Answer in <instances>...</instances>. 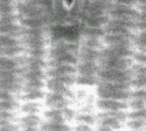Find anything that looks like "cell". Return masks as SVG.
Returning a JSON list of instances; mask_svg holds the SVG:
<instances>
[{
	"label": "cell",
	"instance_id": "25",
	"mask_svg": "<svg viewBox=\"0 0 146 131\" xmlns=\"http://www.w3.org/2000/svg\"><path fill=\"white\" fill-rule=\"evenodd\" d=\"M21 26L19 24H0V35L19 39Z\"/></svg>",
	"mask_w": 146,
	"mask_h": 131
},
{
	"label": "cell",
	"instance_id": "38",
	"mask_svg": "<svg viewBox=\"0 0 146 131\" xmlns=\"http://www.w3.org/2000/svg\"><path fill=\"white\" fill-rule=\"evenodd\" d=\"M16 13L15 1H0V16Z\"/></svg>",
	"mask_w": 146,
	"mask_h": 131
},
{
	"label": "cell",
	"instance_id": "53",
	"mask_svg": "<svg viewBox=\"0 0 146 131\" xmlns=\"http://www.w3.org/2000/svg\"><path fill=\"white\" fill-rule=\"evenodd\" d=\"M17 101V95L0 90V101Z\"/></svg>",
	"mask_w": 146,
	"mask_h": 131
},
{
	"label": "cell",
	"instance_id": "1",
	"mask_svg": "<svg viewBox=\"0 0 146 131\" xmlns=\"http://www.w3.org/2000/svg\"><path fill=\"white\" fill-rule=\"evenodd\" d=\"M83 2H53L52 25H80L83 20Z\"/></svg>",
	"mask_w": 146,
	"mask_h": 131
},
{
	"label": "cell",
	"instance_id": "32",
	"mask_svg": "<svg viewBox=\"0 0 146 131\" xmlns=\"http://www.w3.org/2000/svg\"><path fill=\"white\" fill-rule=\"evenodd\" d=\"M80 45L84 46L89 49H96V50H102L104 48V44L102 42V39L99 38H80Z\"/></svg>",
	"mask_w": 146,
	"mask_h": 131
},
{
	"label": "cell",
	"instance_id": "13",
	"mask_svg": "<svg viewBox=\"0 0 146 131\" xmlns=\"http://www.w3.org/2000/svg\"><path fill=\"white\" fill-rule=\"evenodd\" d=\"M102 42L104 47H129L133 49L132 37L124 35L105 34L102 38Z\"/></svg>",
	"mask_w": 146,
	"mask_h": 131
},
{
	"label": "cell",
	"instance_id": "17",
	"mask_svg": "<svg viewBox=\"0 0 146 131\" xmlns=\"http://www.w3.org/2000/svg\"><path fill=\"white\" fill-rule=\"evenodd\" d=\"M97 107L102 112L108 111H125L127 109V101H111V100H102L98 99L96 102Z\"/></svg>",
	"mask_w": 146,
	"mask_h": 131
},
{
	"label": "cell",
	"instance_id": "22",
	"mask_svg": "<svg viewBox=\"0 0 146 131\" xmlns=\"http://www.w3.org/2000/svg\"><path fill=\"white\" fill-rule=\"evenodd\" d=\"M109 20L110 18L108 15L90 17V18H85L80 25L87 27H92V28H104L107 25Z\"/></svg>",
	"mask_w": 146,
	"mask_h": 131
},
{
	"label": "cell",
	"instance_id": "57",
	"mask_svg": "<svg viewBox=\"0 0 146 131\" xmlns=\"http://www.w3.org/2000/svg\"><path fill=\"white\" fill-rule=\"evenodd\" d=\"M20 131H39L38 128H32V129H24Z\"/></svg>",
	"mask_w": 146,
	"mask_h": 131
},
{
	"label": "cell",
	"instance_id": "8",
	"mask_svg": "<svg viewBox=\"0 0 146 131\" xmlns=\"http://www.w3.org/2000/svg\"><path fill=\"white\" fill-rule=\"evenodd\" d=\"M44 117L49 123L67 124V123L74 119L75 112L69 107L62 109H48L44 113Z\"/></svg>",
	"mask_w": 146,
	"mask_h": 131
},
{
	"label": "cell",
	"instance_id": "10",
	"mask_svg": "<svg viewBox=\"0 0 146 131\" xmlns=\"http://www.w3.org/2000/svg\"><path fill=\"white\" fill-rule=\"evenodd\" d=\"M18 67L21 70V72L27 71H36L42 70L45 71L47 69V61L34 58L27 55H22L15 59Z\"/></svg>",
	"mask_w": 146,
	"mask_h": 131
},
{
	"label": "cell",
	"instance_id": "18",
	"mask_svg": "<svg viewBox=\"0 0 146 131\" xmlns=\"http://www.w3.org/2000/svg\"><path fill=\"white\" fill-rule=\"evenodd\" d=\"M77 75L80 76H91L97 77L100 71V67L98 62L92 61H79L76 65Z\"/></svg>",
	"mask_w": 146,
	"mask_h": 131
},
{
	"label": "cell",
	"instance_id": "3",
	"mask_svg": "<svg viewBox=\"0 0 146 131\" xmlns=\"http://www.w3.org/2000/svg\"><path fill=\"white\" fill-rule=\"evenodd\" d=\"M80 30L81 25H50L47 27L49 43L65 41L80 44Z\"/></svg>",
	"mask_w": 146,
	"mask_h": 131
},
{
	"label": "cell",
	"instance_id": "29",
	"mask_svg": "<svg viewBox=\"0 0 146 131\" xmlns=\"http://www.w3.org/2000/svg\"><path fill=\"white\" fill-rule=\"evenodd\" d=\"M43 105L38 101H30L25 102L20 106V111L26 115H38L41 111Z\"/></svg>",
	"mask_w": 146,
	"mask_h": 131
},
{
	"label": "cell",
	"instance_id": "21",
	"mask_svg": "<svg viewBox=\"0 0 146 131\" xmlns=\"http://www.w3.org/2000/svg\"><path fill=\"white\" fill-rule=\"evenodd\" d=\"M18 127L21 130L24 129H32L38 128L41 125L42 121L39 116L38 115H25L20 118L18 120Z\"/></svg>",
	"mask_w": 146,
	"mask_h": 131
},
{
	"label": "cell",
	"instance_id": "30",
	"mask_svg": "<svg viewBox=\"0 0 146 131\" xmlns=\"http://www.w3.org/2000/svg\"><path fill=\"white\" fill-rule=\"evenodd\" d=\"M45 92L43 90H32L28 92L22 93L19 99L21 101H23L24 102H30V101H39L41 100L44 99Z\"/></svg>",
	"mask_w": 146,
	"mask_h": 131
},
{
	"label": "cell",
	"instance_id": "47",
	"mask_svg": "<svg viewBox=\"0 0 146 131\" xmlns=\"http://www.w3.org/2000/svg\"><path fill=\"white\" fill-rule=\"evenodd\" d=\"M21 16L17 14H10L0 16V24H19Z\"/></svg>",
	"mask_w": 146,
	"mask_h": 131
},
{
	"label": "cell",
	"instance_id": "45",
	"mask_svg": "<svg viewBox=\"0 0 146 131\" xmlns=\"http://www.w3.org/2000/svg\"><path fill=\"white\" fill-rule=\"evenodd\" d=\"M20 106L21 105L18 102V101H0V111L14 113L15 111H16L20 108Z\"/></svg>",
	"mask_w": 146,
	"mask_h": 131
},
{
	"label": "cell",
	"instance_id": "15",
	"mask_svg": "<svg viewBox=\"0 0 146 131\" xmlns=\"http://www.w3.org/2000/svg\"><path fill=\"white\" fill-rule=\"evenodd\" d=\"M44 100V105L49 109H62L65 107H68L70 104V100H68V98L61 95L50 92L45 94Z\"/></svg>",
	"mask_w": 146,
	"mask_h": 131
},
{
	"label": "cell",
	"instance_id": "11",
	"mask_svg": "<svg viewBox=\"0 0 146 131\" xmlns=\"http://www.w3.org/2000/svg\"><path fill=\"white\" fill-rule=\"evenodd\" d=\"M132 91H120L97 86V95L102 100H111L119 101H127Z\"/></svg>",
	"mask_w": 146,
	"mask_h": 131
},
{
	"label": "cell",
	"instance_id": "48",
	"mask_svg": "<svg viewBox=\"0 0 146 131\" xmlns=\"http://www.w3.org/2000/svg\"><path fill=\"white\" fill-rule=\"evenodd\" d=\"M130 71L133 74V78L138 76H146V66L145 65L133 63L130 67Z\"/></svg>",
	"mask_w": 146,
	"mask_h": 131
},
{
	"label": "cell",
	"instance_id": "44",
	"mask_svg": "<svg viewBox=\"0 0 146 131\" xmlns=\"http://www.w3.org/2000/svg\"><path fill=\"white\" fill-rule=\"evenodd\" d=\"M145 119L140 120H127L126 125L133 131H145Z\"/></svg>",
	"mask_w": 146,
	"mask_h": 131
},
{
	"label": "cell",
	"instance_id": "39",
	"mask_svg": "<svg viewBox=\"0 0 146 131\" xmlns=\"http://www.w3.org/2000/svg\"><path fill=\"white\" fill-rule=\"evenodd\" d=\"M98 83V79L97 77H91V76H76L75 84L81 85V86H97Z\"/></svg>",
	"mask_w": 146,
	"mask_h": 131
},
{
	"label": "cell",
	"instance_id": "40",
	"mask_svg": "<svg viewBox=\"0 0 146 131\" xmlns=\"http://www.w3.org/2000/svg\"><path fill=\"white\" fill-rule=\"evenodd\" d=\"M25 55L34 57V58H38V59H41V60H44L46 61V59L48 58V49H25Z\"/></svg>",
	"mask_w": 146,
	"mask_h": 131
},
{
	"label": "cell",
	"instance_id": "20",
	"mask_svg": "<svg viewBox=\"0 0 146 131\" xmlns=\"http://www.w3.org/2000/svg\"><path fill=\"white\" fill-rule=\"evenodd\" d=\"M101 57V54L99 50L89 49L84 46H80L78 50L77 58L79 61H92L98 62Z\"/></svg>",
	"mask_w": 146,
	"mask_h": 131
},
{
	"label": "cell",
	"instance_id": "35",
	"mask_svg": "<svg viewBox=\"0 0 146 131\" xmlns=\"http://www.w3.org/2000/svg\"><path fill=\"white\" fill-rule=\"evenodd\" d=\"M97 86L103 87L105 89L114 90H120V91H132L131 86L129 83L127 84H117V83H105L98 81Z\"/></svg>",
	"mask_w": 146,
	"mask_h": 131
},
{
	"label": "cell",
	"instance_id": "54",
	"mask_svg": "<svg viewBox=\"0 0 146 131\" xmlns=\"http://www.w3.org/2000/svg\"><path fill=\"white\" fill-rule=\"evenodd\" d=\"M20 128L16 124H10L3 127H0V131H20Z\"/></svg>",
	"mask_w": 146,
	"mask_h": 131
},
{
	"label": "cell",
	"instance_id": "42",
	"mask_svg": "<svg viewBox=\"0 0 146 131\" xmlns=\"http://www.w3.org/2000/svg\"><path fill=\"white\" fill-rule=\"evenodd\" d=\"M20 45L21 42L19 39L9 36L0 35V47H15Z\"/></svg>",
	"mask_w": 146,
	"mask_h": 131
},
{
	"label": "cell",
	"instance_id": "43",
	"mask_svg": "<svg viewBox=\"0 0 146 131\" xmlns=\"http://www.w3.org/2000/svg\"><path fill=\"white\" fill-rule=\"evenodd\" d=\"M17 67H18V65L15 59L0 57V71L15 70Z\"/></svg>",
	"mask_w": 146,
	"mask_h": 131
},
{
	"label": "cell",
	"instance_id": "6",
	"mask_svg": "<svg viewBox=\"0 0 146 131\" xmlns=\"http://www.w3.org/2000/svg\"><path fill=\"white\" fill-rule=\"evenodd\" d=\"M98 81L105 83L127 84L133 79V74L130 71L125 70H101L97 75Z\"/></svg>",
	"mask_w": 146,
	"mask_h": 131
},
{
	"label": "cell",
	"instance_id": "5",
	"mask_svg": "<svg viewBox=\"0 0 146 131\" xmlns=\"http://www.w3.org/2000/svg\"><path fill=\"white\" fill-rule=\"evenodd\" d=\"M112 4L113 1H84L82 9L83 20L85 18L107 15V12Z\"/></svg>",
	"mask_w": 146,
	"mask_h": 131
},
{
	"label": "cell",
	"instance_id": "52",
	"mask_svg": "<svg viewBox=\"0 0 146 131\" xmlns=\"http://www.w3.org/2000/svg\"><path fill=\"white\" fill-rule=\"evenodd\" d=\"M146 91L145 90H132L131 95L129 99L133 100H143L145 101Z\"/></svg>",
	"mask_w": 146,
	"mask_h": 131
},
{
	"label": "cell",
	"instance_id": "51",
	"mask_svg": "<svg viewBox=\"0 0 146 131\" xmlns=\"http://www.w3.org/2000/svg\"><path fill=\"white\" fill-rule=\"evenodd\" d=\"M132 60H133V63H135V64H139V65H145V53L140 52V51H135L133 57H132Z\"/></svg>",
	"mask_w": 146,
	"mask_h": 131
},
{
	"label": "cell",
	"instance_id": "27",
	"mask_svg": "<svg viewBox=\"0 0 146 131\" xmlns=\"http://www.w3.org/2000/svg\"><path fill=\"white\" fill-rule=\"evenodd\" d=\"M105 33L103 28H92V27H87V26L81 25V30H80L81 38H83L102 39Z\"/></svg>",
	"mask_w": 146,
	"mask_h": 131
},
{
	"label": "cell",
	"instance_id": "4",
	"mask_svg": "<svg viewBox=\"0 0 146 131\" xmlns=\"http://www.w3.org/2000/svg\"><path fill=\"white\" fill-rule=\"evenodd\" d=\"M110 19L131 20V21H146V13H141L132 6H127L121 1H113L112 6L107 12Z\"/></svg>",
	"mask_w": 146,
	"mask_h": 131
},
{
	"label": "cell",
	"instance_id": "24",
	"mask_svg": "<svg viewBox=\"0 0 146 131\" xmlns=\"http://www.w3.org/2000/svg\"><path fill=\"white\" fill-rule=\"evenodd\" d=\"M22 83L19 81L0 80V90L5 91L13 95H17L21 91Z\"/></svg>",
	"mask_w": 146,
	"mask_h": 131
},
{
	"label": "cell",
	"instance_id": "31",
	"mask_svg": "<svg viewBox=\"0 0 146 131\" xmlns=\"http://www.w3.org/2000/svg\"><path fill=\"white\" fill-rule=\"evenodd\" d=\"M104 118H113L122 124H125L127 121V113L125 111H108V112H102L98 114V119Z\"/></svg>",
	"mask_w": 146,
	"mask_h": 131
},
{
	"label": "cell",
	"instance_id": "19",
	"mask_svg": "<svg viewBox=\"0 0 146 131\" xmlns=\"http://www.w3.org/2000/svg\"><path fill=\"white\" fill-rule=\"evenodd\" d=\"M47 68L48 67H55V66H74L79 62V60L76 55L72 54H68L64 55H61L47 61Z\"/></svg>",
	"mask_w": 146,
	"mask_h": 131
},
{
	"label": "cell",
	"instance_id": "37",
	"mask_svg": "<svg viewBox=\"0 0 146 131\" xmlns=\"http://www.w3.org/2000/svg\"><path fill=\"white\" fill-rule=\"evenodd\" d=\"M45 88V81H29L23 82L21 92H28L32 90H43Z\"/></svg>",
	"mask_w": 146,
	"mask_h": 131
},
{
	"label": "cell",
	"instance_id": "56",
	"mask_svg": "<svg viewBox=\"0 0 146 131\" xmlns=\"http://www.w3.org/2000/svg\"><path fill=\"white\" fill-rule=\"evenodd\" d=\"M96 131H114L113 130L108 128V127H105V126H102V125H98V128H97V130Z\"/></svg>",
	"mask_w": 146,
	"mask_h": 131
},
{
	"label": "cell",
	"instance_id": "23",
	"mask_svg": "<svg viewBox=\"0 0 146 131\" xmlns=\"http://www.w3.org/2000/svg\"><path fill=\"white\" fill-rule=\"evenodd\" d=\"M25 53V49L20 45L15 47H0V57L15 59Z\"/></svg>",
	"mask_w": 146,
	"mask_h": 131
},
{
	"label": "cell",
	"instance_id": "16",
	"mask_svg": "<svg viewBox=\"0 0 146 131\" xmlns=\"http://www.w3.org/2000/svg\"><path fill=\"white\" fill-rule=\"evenodd\" d=\"M44 72L47 78H54L65 76H77L76 66H61L55 67H48Z\"/></svg>",
	"mask_w": 146,
	"mask_h": 131
},
{
	"label": "cell",
	"instance_id": "36",
	"mask_svg": "<svg viewBox=\"0 0 146 131\" xmlns=\"http://www.w3.org/2000/svg\"><path fill=\"white\" fill-rule=\"evenodd\" d=\"M74 121L77 124H85L92 127L97 123V118L92 114L81 113V114L75 115Z\"/></svg>",
	"mask_w": 146,
	"mask_h": 131
},
{
	"label": "cell",
	"instance_id": "49",
	"mask_svg": "<svg viewBox=\"0 0 146 131\" xmlns=\"http://www.w3.org/2000/svg\"><path fill=\"white\" fill-rule=\"evenodd\" d=\"M127 120H140L145 119L146 118V109L139 110V111H132L127 113Z\"/></svg>",
	"mask_w": 146,
	"mask_h": 131
},
{
	"label": "cell",
	"instance_id": "34",
	"mask_svg": "<svg viewBox=\"0 0 146 131\" xmlns=\"http://www.w3.org/2000/svg\"><path fill=\"white\" fill-rule=\"evenodd\" d=\"M39 131H72L68 124H54V123H42L39 126Z\"/></svg>",
	"mask_w": 146,
	"mask_h": 131
},
{
	"label": "cell",
	"instance_id": "33",
	"mask_svg": "<svg viewBox=\"0 0 146 131\" xmlns=\"http://www.w3.org/2000/svg\"><path fill=\"white\" fill-rule=\"evenodd\" d=\"M98 125H102V126H105L108 127L114 131H118L121 130L123 128V124L121 122H120L119 120L113 118H100L98 119Z\"/></svg>",
	"mask_w": 146,
	"mask_h": 131
},
{
	"label": "cell",
	"instance_id": "2",
	"mask_svg": "<svg viewBox=\"0 0 146 131\" xmlns=\"http://www.w3.org/2000/svg\"><path fill=\"white\" fill-rule=\"evenodd\" d=\"M51 1H16V13L21 18H44L52 14Z\"/></svg>",
	"mask_w": 146,
	"mask_h": 131
},
{
	"label": "cell",
	"instance_id": "14",
	"mask_svg": "<svg viewBox=\"0 0 146 131\" xmlns=\"http://www.w3.org/2000/svg\"><path fill=\"white\" fill-rule=\"evenodd\" d=\"M135 50L129 47H104L100 50L103 57H118V58H131Z\"/></svg>",
	"mask_w": 146,
	"mask_h": 131
},
{
	"label": "cell",
	"instance_id": "50",
	"mask_svg": "<svg viewBox=\"0 0 146 131\" xmlns=\"http://www.w3.org/2000/svg\"><path fill=\"white\" fill-rule=\"evenodd\" d=\"M0 120L3 121H8L10 123H14L15 124V122L18 120L15 113H11V112H3V111H0Z\"/></svg>",
	"mask_w": 146,
	"mask_h": 131
},
{
	"label": "cell",
	"instance_id": "41",
	"mask_svg": "<svg viewBox=\"0 0 146 131\" xmlns=\"http://www.w3.org/2000/svg\"><path fill=\"white\" fill-rule=\"evenodd\" d=\"M130 86L132 90H145L146 88V76H138L133 77L130 81Z\"/></svg>",
	"mask_w": 146,
	"mask_h": 131
},
{
	"label": "cell",
	"instance_id": "7",
	"mask_svg": "<svg viewBox=\"0 0 146 131\" xmlns=\"http://www.w3.org/2000/svg\"><path fill=\"white\" fill-rule=\"evenodd\" d=\"M49 46L50 48L48 49V60L68 54H72L77 56L80 48L79 43H73L65 41L50 42L49 43Z\"/></svg>",
	"mask_w": 146,
	"mask_h": 131
},
{
	"label": "cell",
	"instance_id": "28",
	"mask_svg": "<svg viewBox=\"0 0 146 131\" xmlns=\"http://www.w3.org/2000/svg\"><path fill=\"white\" fill-rule=\"evenodd\" d=\"M133 47L135 51L145 53L146 48V31L135 33L132 37Z\"/></svg>",
	"mask_w": 146,
	"mask_h": 131
},
{
	"label": "cell",
	"instance_id": "26",
	"mask_svg": "<svg viewBox=\"0 0 146 131\" xmlns=\"http://www.w3.org/2000/svg\"><path fill=\"white\" fill-rule=\"evenodd\" d=\"M21 78L22 80V83L29 81H45L47 79L45 72L42 70L23 72L21 74Z\"/></svg>",
	"mask_w": 146,
	"mask_h": 131
},
{
	"label": "cell",
	"instance_id": "9",
	"mask_svg": "<svg viewBox=\"0 0 146 131\" xmlns=\"http://www.w3.org/2000/svg\"><path fill=\"white\" fill-rule=\"evenodd\" d=\"M101 70H128L133 66V61L131 58L118 57H103L98 61Z\"/></svg>",
	"mask_w": 146,
	"mask_h": 131
},
{
	"label": "cell",
	"instance_id": "46",
	"mask_svg": "<svg viewBox=\"0 0 146 131\" xmlns=\"http://www.w3.org/2000/svg\"><path fill=\"white\" fill-rule=\"evenodd\" d=\"M127 108L131 109L132 111H139L146 109L145 101L143 100H133L129 99L127 101Z\"/></svg>",
	"mask_w": 146,
	"mask_h": 131
},
{
	"label": "cell",
	"instance_id": "12",
	"mask_svg": "<svg viewBox=\"0 0 146 131\" xmlns=\"http://www.w3.org/2000/svg\"><path fill=\"white\" fill-rule=\"evenodd\" d=\"M45 87L50 93L61 95L68 100L74 98V94L71 90V87L58 82L53 78H47L45 80Z\"/></svg>",
	"mask_w": 146,
	"mask_h": 131
},
{
	"label": "cell",
	"instance_id": "55",
	"mask_svg": "<svg viewBox=\"0 0 146 131\" xmlns=\"http://www.w3.org/2000/svg\"><path fill=\"white\" fill-rule=\"evenodd\" d=\"M72 131H94L93 128L85 124H77Z\"/></svg>",
	"mask_w": 146,
	"mask_h": 131
}]
</instances>
